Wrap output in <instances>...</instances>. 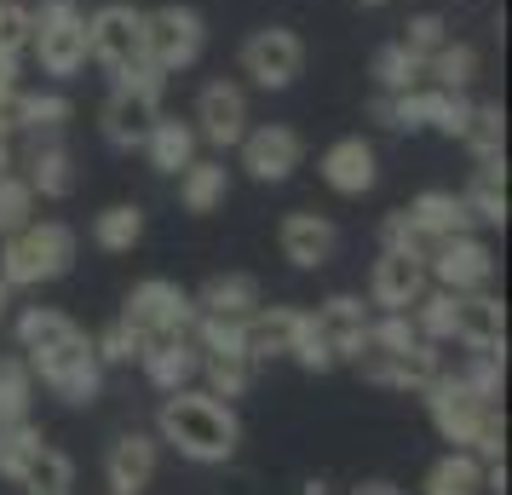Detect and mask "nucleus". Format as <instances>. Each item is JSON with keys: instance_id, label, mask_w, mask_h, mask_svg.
<instances>
[{"instance_id": "obj_9", "label": "nucleus", "mask_w": 512, "mask_h": 495, "mask_svg": "<svg viewBox=\"0 0 512 495\" xmlns=\"http://www.w3.org/2000/svg\"><path fill=\"white\" fill-rule=\"evenodd\" d=\"M87 58L116 75L144 58V12L127 0H104L87 12Z\"/></svg>"}, {"instance_id": "obj_22", "label": "nucleus", "mask_w": 512, "mask_h": 495, "mask_svg": "<svg viewBox=\"0 0 512 495\" xmlns=\"http://www.w3.org/2000/svg\"><path fill=\"white\" fill-rule=\"evenodd\" d=\"M156 116H162L156 104H144V98H133V93H121V87H110L104 110H98V133H104V144H110V150H139Z\"/></svg>"}, {"instance_id": "obj_45", "label": "nucleus", "mask_w": 512, "mask_h": 495, "mask_svg": "<svg viewBox=\"0 0 512 495\" xmlns=\"http://www.w3.org/2000/svg\"><path fill=\"white\" fill-rule=\"evenodd\" d=\"M461 380L478 392V398L501 403V386H507V357H501V352H472V363L461 369Z\"/></svg>"}, {"instance_id": "obj_15", "label": "nucleus", "mask_w": 512, "mask_h": 495, "mask_svg": "<svg viewBox=\"0 0 512 495\" xmlns=\"http://www.w3.org/2000/svg\"><path fill=\"white\" fill-rule=\"evenodd\" d=\"M449 340H461L466 352H507V306L489 288L455 294V329H449Z\"/></svg>"}, {"instance_id": "obj_35", "label": "nucleus", "mask_w": 512, "mask_h": 495, "mask_svg": "<svg viewBox=\"0 0 512 495\" xmlns=\"http://www.w3.org/2000/svg\"><path fill=\"white\" fill-rule=\"evenodd\" d=\"M93 242L104 254H133L144 242V208L139 202H116V208H104L93 219Z\"/></svg>"}, {"instance_id": "obj_33", "label": "nucleus", "mask_w": 512, "mask_h": 495, "mask_svg": "<svg viewBox=\"0 0 512 495\" xmlns=\"http://www.w3.org/2000/svg\"><path fill=\"white\" fill-rule=\"evenodd\" d=\"M472 81H478V47H466V41H443V47L426 58V87L466 93Z\"/></svg>"}, {"instance_id": "obj_42", "label": "nucleus", "mask_w": 512, "mask_h": 495, "mask_svg": "<svg viewBox=\"0 0 512 495\" xmlns=\"http://www.w3.org/2000/svg\"><path fill=\"white\" fill-rule=\"evenodd\" d=\"M29 219H35V190H29L24 173L12 167V173H0V236L24 231Z\"/></svg>"}, {"instance_id": "obj_39", "label": "nucleus", "mask_w": 512, "mask_h": 495, "mask_svg": "<svg viewBox=\"0 0 512 495\" xmlns=\"http://www.w3.org/2000/svg\"><path fill=\"white\" fill-rule=\"evenodd\" d=\"M41 444H47V438H41V426H29V421L0 426V478H6V484H18L24 467H29V455H35Z\"/></svg>"}, {"instance_id": "obj_46", "label": "nucleus", "mask_w": 512, "mask_h": 495, "mask_svg": "<svg viewBox=\"0 0 512 495\" xmlns=\"http://www.w3.org/2000/svg\"><path fill=\"white\" fill-rule=\"evenodd\" d=\"M288 357L300 363L305 375H328V369H334V352L323 346V334H317V323H311V311H305V323H300V334H294Z\"/></svg>"}, {"instance_id": "obj_27", "label": "nucleus", "mask_w": 512, "mask_h": 495, "mask_svg": "<svg viewBox=\"0 0 512 495\" xmlns=\"http://www.w3.org/2000/svg\"><path fill=\"white\" fill-rule=\"evenodd\" d=\"M305 311L294 306H259L242 329H248V357L254 363H271V357H288V346H294V334H300Z\"/></svg>"}, {"instance_id": "obj_31", "label": "nucleus", "mask_w": 512, "mask_h": 495, "mask_svg": "<svg viewBox=\"0 0 512 495\" xmlns=\"http://www.w3.org/2000/svg\"><path fill=\"white\" fill-rule=\"evenodd\" d=\"M248 317H213V311H196V323H190V340H196V352L202 357H248V329H242ZM254 363V357H248Z\"/></svg>"}, {"instance_id": "obj_49", "label": "nucleus", "mask_w": 512, "mask_h": 495, "mask_svg": "<svg viewBox=\"0 0 512 495\" xmlns=\"http://www.w3.org/2000/svg\"><path fill=\"white\" fill-rule=\"evenodd\" d=\"M443 41H449V29H443L438 12H415V18L403 24V47L420 52V58H432V52H438Z\"/></svg>"}, {"instance_id": "obj_14", "label": "nucleus", "mask_w": 512, "mask_h": 495, "mask_svg": "<svg viewBox=\"0 0 512 495\" xmlns=\"http://www.w3.org/2000/svg\"><path fill=\"white\" fill-rule=\"evenodd\" d=\"M317 173H323V185L334 190V196H369L374 185H380V156H374L369 139H334L317 156Z\"/></svg>"}, {"instance_id": "obj_26", "label": "nucleus", "mask_w": 512, "mask_h": 495, "mask_svg": "<svg viewBox=\"0 0 512 495\" xmlns=\"http://www.w3.org/2000/svg\"><path fill=\"white\" fill-rule=\"evenodd\" d=\"M403 213H409V225H415L426 242H443V236H466L472 231V213H466V202L455 196V190H420Z\"/></svg>"}, {"instance_id": "obj_51", "label": "nucleus", "mask_w": 512, "mask_h": 495, "mask_svg": "<svg viewBox=\"0 0 512 495\" xmlns=\"http://www.w3.org/2000/svg\"><path fill=\"white\" fill-rule=\"evenodd\" d=\"M351 495H403V490H392V484H357Z\"/></svg>"}, {"instance_id": "obj_8", "label": "nucleus", "mask_w": 512, "mask_h": 495, "mask_svg": "<svg viewBox=\"0 0 512 495\" xmlns=\"http://www.w3.org/2000/svg\"><path fill=\"white\" fill-rule=\"evenodd\" d=\"M121 323H133L144 340H173V334H190L196 300H190L179 283H167V277H144V283H133V294H127Z\"/></svg>"}, {"instance_id": "obj_41", "label": "nucleus", "mask_w": 512, "mask_h": 495, "mask_svg": "<svg viewBox=\"0 0 512 495\" xmlns=\"http://www.w3.org/2000/svg\"><path fill=\"white\" fill-rule=\"evenodd\" d=\"M254 369H259V363H248V357H202L208 392H213V398H225V403H236L248 386H254Z\"/></svg>"}, {"instance_id": "obj_29", "label": "nucleus", "mask_w": 512, "mask_h": 495, "mask_svg": "<svg viewBox=\"0 0 512 495\" xmlns=\"http://www.w3.org/2000/svg\"><path fill=\"white\" fill-rule=\"evenodd\" d=\"M225 196H231V167L225 162H196L179 173V202H185V213H219L225 208Z\"/></svg>"}, {"instance_id": "obj_1", "label": "nucleus", "mask_w": 512, "mask_h": 495, "mask_svg": "<svg viewBox=\"0 0 512 495\" xmlns=\"http://www.w3.org/2000/svg\"><path fill=\"white\" fill-rule=\"evenodd\" d=\"M156 432H162V444H173L196 467H219L242 444V421H236L231 403L213 398V392H190V386H179V392L162 398Z\"/></svg>"}, {"instance_id": "obj_43", "label": "nucleus", "mask_w": 512, "mask_h": 495, "mask_svg": "<svg viewBox=\"0 0 512 495\" xmlns=\"http://www.w3.org/2000/svg\"><path fill=\"white\" fill-rule=\"evenodd\" d=\"M167 81H173V75L156 70L150 58H139V64H127V70L110 75V87H121V93L144 98V104H156V110H162V98H167Z\"/></svg>"}, {"instance_id": "obj_13", "label": "nucleus", "mask_w": 512, "mask_h": 495, "mask_svg": "<svg viewBox=\"0 0 512 495\" xmlns=\"http://www.w3.org/2000/svg\"><path fill=\"white\" fill-rule=\"evenodd\" d=\"M357 369H363V380H374V386H392V392H426V386L443 375V357H438L432 340H415L409 352H392V357L363 352L357 357Z\"/></svg>"}, {"instance_id": "obj_2", "label": "nucleus", "mask_w": 512, "mask_h": 495, "mask_svg": "<svg viewBox=\"0 0 512 495\" xmlns=\"http://www.w3.org/2000/svg\"><path fill=\"white\" fill-rule=\"evenodd\" d=\"M426 415L438 426V438L449 449H472L478 461H501V449H507V415H501V403L478 398L461 375H438L426 392Z\"/></svg>"}, {"instance_id": "obj_36", "label": "nucleus", "mask_w": 512, "mask_h": 495, "mask_svg": "<svg viewBox=\"0 0 512 495\" xmlns=\"http://www.w3.org/2000/svg\"><path fill=\"white\" fill-rule=\"evenodd\" d=\"M29 495H64L75 484V461L64 455V449H52V444H41L35 455H29V467H24V478H18Z\"/></svg>"}, {"instance_id": "obj_50", "label": "nucleus", "mask_w": 512, "mask_h": 495, "mask_svg": "<svg viewBox=\"0 0 512 495\" xmlns=\"http://www.w3.org/2000/svg\"><path fill=\"white\" fill-rule=\"evenodd\" d=\"M18 167V150H12V139H0V173H12Z\"/></svg>"}, {"instance_id": "obj_18", "label": "nucleus", "mask_w": 512, "mask_h": 495, "mask_svg": "<svg viewBox=\"0 0 512 495\" xmlns=\"http://www.w3.org/2000/svg\"><path fill=\"white\" fill-rule=\"evenodd\" d=\"M426 260H409V254H392V248H380V260L369 271V306L380 311H409L426 294Z\"/></svg>"}, {"instance_id": "obj_20", "label": "nucleus", "mask_w": 512, "mask_h": 495, "mask_svg": "<svg viewBox=\"0 0 512 495\" xmlns=\"http://www.w3.org/2000/svg\"><path fill=\"white\" fill-rule=\"evenodd\" d=\"M18 167H24V185L35 190V196H47V202H64L75 190V156L58 133H52V139H29Z\"/></svg>"}, {"instance_id": "obj_38", "label": "nucleus", "mask_w": 512, "mask_h": 495, "mask_svg": "<svg viewBox=\"0 0 512 495\" xmlns=\"http://www.w3.org/2000/svg\"><path fill=\"white\" fill-rule=\"evenodd\" d=\"M409 323H415L420 340H449V329H455V294L449 288H426L415 306H409Z\"/></svg>"}, {"instance_id": "obj_21", "label": "nucleus", "mask_w": 512, "mask_h": 495, "mask_svg": "<svg viewBox=\"0 0 512 495\" xmlns=\"http://www.w3.org/2000/svg\"><path fill=\"white\" fill-rule=\"evenodd\" d=\"M139 363H144V380H150L156 392H179V386H190V380L202 375V352H196V340H190V334L150 340Z\"/></svg>"}, {"instance_id": "obj_17", "label": "nucleus", "mask_w": 512, "mask_h": 495, "mask_svg": "<svg viewBox=\"0 0 512 495\" xmlns=\"http://www.w3.org/2000/svg\"><path fill=\"white\" fill-rule=\"evenodd\" d=\"M277 248L288 265H300V271H323L334 260V248H340V231L328 225L323 213H282L277 225Z\"/></svg>"}, {"instance_id": "obj_30", "label": "nucleus", "mask_w": 512, "mask_h": 495, "mask_svg": "<svg viewBox=\"0 0 512 495\" xmlns=\"http://www.w3.org/2000/svg\"><path fill=\"white\" fill-rule=\"evenodd\" d=\"M420 490L426 495H484V461L472 449H449L443 461H432Z\"/></svg>"}, {"instance_id": "obj_34", "label": "nucleus", "mask_w": 512, "mask_h": 495, "mask_svg": "<svg viewBox=\"0 0 512 495\" xmlns=\"http://www.w3.org/2000/svg\"><path fill=\"white\" fill-rule=\"evenodd\" d=\"M461 144L472 150V162H489V156H507V110L489 98V104H472V116L461 127Z\"/></svg>"}, {"instance_id": "obj_25", "label": "nucleus", "mask_w": 512, "mask_h": 495, "mask_svg": "<svg viewBox=\"0 0 512 495\" xmlns=\"http://www.w3.org/2000/svg\"><path fill=\"white\" fill-rule=\"evenodd\" d=\"M70 121H75L70 93H29V87H18V98H12V133H24V139H52Z\"/></svg>"}, {"instance_id": "obj_5", "label": "nucleus", "mask_w": 512, "mask_h": 495, "mask_svg": "<svg viewBox=\"0 0 512 495\" xmlns=\"http://www.w3.org/2000/svg\"><path fill=\"white\" fill-rule=\"evenodd\" d=\"M24 363H29V375L64 403H93L98 386H104V363H98L87 329H75L70 340H52V346H35Z\"/></svg>"}, {"instance_id": "obj_54", "label": "nucleus", "mask_w": 512, "mask_h": 495, "mask_svg": "<svg viewBox=\"0 0 512 495\" xmlns=\"http://www.w3.org/2000/svg\"><path fill=\"white\" fill-rule=\"evenodd\" d=\"M357 6H386V0H357Z\"/></svg>"}, {"instance_id": "obj_24", "label": "nucleus", "mask_w": 512, "mask_h": 495, "mask_svg": "<svg viewBox=\"0 0 512 495\" xmlns=\"http://www.w3.org/2000/svg\"><path fill=\"white\" fill-rule=\"evenodd\" d=\"M472 225H507V156H489V162H472V179L461 190Z\"/></svg>"}, {"instance_id": "obj_16", "label": "nucleus", "mask_w": 512, "mask_h": 495, "mask_svg": "<svg viewBox=\"0 0 512 495\" xmlns=\"http://www.w3.org/2000/svg\"><path fill=\"white\" fill-rule=\"evenodd\" d=\"M311 323L323 334V346L334 352V363H357L363 357V334H369V306L357 294H328L323 306L311 311Z\"/></svg>"}, {"instance_id": "obj_55", "label": "nucleus", "mask_w": 512, "mask_h": 495, "mask_svg": "<svg viewBox=\"0 0 512 495\" xmlns=\"http://www.w3.org/2000/svg\"><path fill=\"white\" fill-rule=\"evenodd\" d=\"M64 495H70V490H64Z\"/></svg>"}, {"instance_id": "obj_52", "label": "nucleus", "mask_w": 512, "mask_h": 495, "mask_svg": "<svg viewBox=\"0 0 512 495\" xmlns=\"http://www.w3.org/2000/svg\"><path fill=\"white\" fill-rule=\"evenodd\" d=\"M305 495H328V484H323V478H311V484H305Z\"/></svg>"}, {"instance_id": "obj_28", "label": "nucleus", "mask_w": 512, "mask_h": 495, "mask_svg": "<svg viewBox=\"0 0 512 495\" xmlns=\"http://www.w3.org/2000/svg\"><path fill=\"white\" fill-rule=\"evenodd\" d=\"M196 311H213V317H254L265 300H259V283L248 271H219L202 283V294H190Z\"/></svg>"}, {"instance_id": "obj_40", "label": "nucleus", "mask_w": 512, "mask_h": 495, "mask_svg": "<svg viewBox=\"0 0 512 495\" xmlns=\"http://www.w3.org/2000/svg\"><path fill=\"white\" fill-rule=\"evenodd\" d=\"M75 329H81V323H75V317H64V311L29 306L24 317H18V346H24V352H35V346H52V340H70Z\"/></svg>"}, {"instance_id": "obj_7", "label": "nucleus", "mask_w": 512, "mask_h": 495, "mask_svg": "<svg viewBox=\"0 0 512 495\" xmlns=\"http://www.w3.org/2000/svg\"><path fill=\"white\" fill-rule=\"evenodd\" d=\"M236 70L248 75L259 93H288L305 75V41L282 24L254 29V35L242 41V52H236Z\"/></svg>"}, {"instance_id": "obj_53", "label": "nucleus", "mask_w": 512, "mask_h": 495, "mask_svg": "<svg viewBox=\"0 0 512 495\" xmlns=\"http://www.w3.org/2000/svg\"><path fill=\"white\" fill-rule=\"evenodd\" d=\"M6 306H12V288L0 283V317H6Z\"/></svg>"}, {"instance_id": "obj_11", "label": "nucleus", "mask_w": 512, "mask_h": 495, "mask_svg": "<svg viewBox=\"0 0 512 495\" xmlns=\"http://www.w3.org/2000/svg\"><path fill=\"white\" fill-rule=\"evenodd\" d=\"M426 277L449 294H472V288H489L495 283V254H489V242L478 236H443L432 242V260H426Z\"/></svg>"}, {"instance_id": "obj_44", "label": "nucleus", "mask_w": 512, "mask_h": 495, "mask_svg": "<svg viewBox=\"0 0 512 495\" xmlns=\"http://www.w3.org/2000/svg\"><path fill=\"white\" fill-rule=\"evenodd\" d=\"M144 346H150V340H144L139 329H133V323H110V329L98 334L93 340V352H98V363H139L144 357Z\"/></svg>"}, {"instance_id": "obj_4", "label": "nucleus", "mask_w": 512, "mask_h": 495, "mask_svg": "<svg viewBox=\"0 0 512 495\" xmlns=\"http://www.w3.org/2000/svg\"><path fill=\"white\" fill-rule=\"evenodd\" d=\"M35 35H29V58L41 64V75L52 81H70L87 70V12L81 0H41L29 6Z\"/></svg>"}, {"instance_id": "obj_47", "label": "nucleus", "mask_w": 512, "mask_h": 495, "mask_svg": "<svg viewBox=\"0 0 512 495\" xmlns=\"http://www.w3.org/2000/svg\"><path fill=\"white\" fill-rule=\"evenodd\" d=\"M380 248L409 254V260H432V242L409 225V213H386V225H380Z\"/></svg>"}, {"instance_id": "obj_3", "label": "nucleus", "mask_w": 512, "mask_h": 495, "mask_svg": "<svg viewBox=\"0 0 512 495\" xmlns=\"http://www.w3.org/2000/svg\"><path fill=\"white\" fill-rule=\"evenodd\" d=\"M75 231L64 219H29L24 231L0 236V283L6 288H41L70 277Z\"/></svg>"}, {"instance_id": "obj_19", "label": "nucleus", "mask_w": 512, "mask_h": 495, "mask_svg": "<svg viewBox=\"0 0 512 495\" xmlns=\"http://www.w3.org/2000/svg\"><path fill=\"white\" fill-rule=\"evenodd\" d=\"M156 461H162V444L144 438V432H121L110 455H104V478H110V495H144L150 478H156Z\"/></svg>"}, {"instance_id": "obj_23", "label": "nucleus", "mask_w": 512, "mask_h": 495, "mask_svg": "<svg viewBox=\"0 0 512 495\" xmlns=\"http://www.w3.org/2000/svg\"><path fill=\"white\" fill-rule=\"evenodd\" d=\"M196 127L190 121H179V116H156L150 121V133H144V162L156 167V173H167V179H179L190 162H196Z\"/></svg>"}, {"instance_id": "obj_10", "label": "nucleus", "mask_w": 512, "mask_h": 495, "mask_svg": "<svg viewBox=\"0 0 512 495\" xmlns=\"http://www.w3.org/2000/svg\"><path fill=\"white\" fill-rule=\"evenodd\" d=\"M236 156H242V173H248L254 185H288L294 167H300V156H305V139L294 127H282V121H265V127H248V133H242Z\"/></svg>"}, {"instance_id": "obj_6", "label": "nucleus", "mask_w": 512, "mask_h": 495, "mask_svg": "<svg viewBox=\"0 0 512 495\" xmlns=\"http://www.w3.org/2000/svg\"><path fill=\"white\" fill-rule=\"evenodd\" d=\"M208 47V24H202V12L196 6H156V12H144V58L156 64V70L179 75L190 70L196 58Z\"/></svg>"}, {"instance_id": "obj_32", "label": "nucleus", "mask_w": 512, "mask_h": 495, "mask_svg": "<svg viewBox=\"0 0 512 495\" xmlns=\"http://www.w3.org/2000/svg\"><path fill=\"white\" fill-rule=\"evenodd\" d=\"M369 75H374V87H380V93H409V87H420V81H426V58H420V52H409L403 41H386V47L374 52Z\"/></svg>"}, {"instance_id": "obj_48", "label": "nucleus", "mask_w": 512, "mask_h": 495, "mask_svg": "<svg viewBox=\"0 0 512 495\" xmlns=\"http://www.w3.org/2000/svg\"><path fill=\"white\" fill-rule=\"evenodd\" d=\"M29 35H35L29 6H18V0H0V52H18V58H29Z\"/></svg>"}, {"instance_id": "obj_37", "label": "nucleus", "mask_w": 512, "mask_h": 495, "mask_svg": "<svg viewBox=\"0 0 512 495\" xmlns=\"http://www.w3.org/2000/svg\"><path fill=\"white\" fill-rule=\"evenodd\" d=\"M29 403H35V375H29L24 357H0V426L29 421Z\"/></svg>"}, {"instance_id": "obj_12", "label": "nucleus", "mask_w": 512, "mask_h": 495, "mask_svg": "<svg viewBox=\"0 0 512 495\" xmlns=\"http://www.w3.org/2000/svg\"><path fill=\"white\" fill-rule=\"evenodd\" d=\"M248 93L236 87V81H208L202 93H196V116H190V127H196V139L213 144V150H236L242 144V133H248Z\"/></svg>"}]
</instances>
